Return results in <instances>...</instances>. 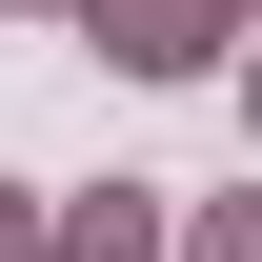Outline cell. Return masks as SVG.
<instances>
[{
    "mask_svg": "<svg viewBox=\"0 0 262 262\" xmlns=\"http://www.w3.org/2000/svg\"><path fill=\"white\" fill-rule=\"evenodd\" d=\"M0 262H20V222H0Z\"/></svg>",
    "mask_w": 262,
    "mask_h": 262,
    "instance_id": "2",
    "label": "cell"
},
{
    "mask_svg": "<svg viewBox=\"0 0 262 262\" xmlns=\"http://www.w3.org/2000/svg\"><path fill=\"white\" fill-rule=\"evenodd\" d=\"M81 20L121 40V61H162V81H182V61H222V20H242V0H81Z\"/></svg>",
    "mask_w": 262,
    "mask_h": 262,
    "instance_id": "1",
    "label": "cell"
}]
</instances>
